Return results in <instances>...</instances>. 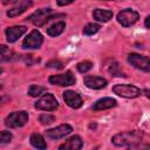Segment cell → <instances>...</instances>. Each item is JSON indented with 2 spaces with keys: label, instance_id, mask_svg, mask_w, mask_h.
Returning <instances> with one entry per match:
<instances>
[{
  "label": "cell",
  "instance_id": "1",
  "mask_svg": "<svg viewBox=\"0 0 150 150\" xmlns=\"http://www.w3.org/2000/svg\"><path fill=\"white\" fill-rule=\"evenodd\" d=\"M143 138V132L139 130L122 131L111 137V142L116 146L122 148H135L137 146Z\"/></svg>",
  "mask_w": 150,
  "mask_h": 150
},
{
  "label": "cell",
  "instance_id": "2",
  "mask_svg": "<svg viewBox=\"0 0 150 150\" xmlns=\"http://www.w3.org/2000/svg\"><path fill=\"white\" fill-rule=\"evenodd\" d=\"M64 16H66V14H63V13L53 14L52 8H41V9L35 11L33 14H30L26 20L33 22L35 26H43L45 23L49 22L54 18H64Z\"/></svg>",
  "mask_w": 150,
  "mask_h": 150
},
{
  "label": "cell",
  "instance_id": "3",
  "mask_svg": "<svg viewBox=\"0 0 150 150\" xmlns=\"http://www.w3.org/2000/svg\"><path fill=\"white\" fill-rule=\"evenodd\" d=\"M28 112L25 110L13 111L5 118V125L7 128H21L28 122Z\"/></svg>",
  "mask_w": 150,
  "mask_h": 150
},
{
  "label": "cell",
  "instance_id": "4",
  "mask_svg": "<svg viewBox=\"0 0 150 150\" xmlns=\"http://www.w3.org/2000/svg\"><path fill=\"white\" fill-rule=\"evenodd\" d=\"M35 109L38 110H43V111H54L57 109L59 107V102L56 100V97L50 94V93H46L43 94L34 104Z\"/></svg>",
  "mask_w": 150,
  "mask_h": 150
},
{
  "label": "cell",
  "instance_id": "5",
  "mask_svg": "<svg viewBox=\"0 0 150 150\" xmlns=\"http://www.w3.org/2000/svg\"><path fill=\"white\" fill-rule=\"evenodd\" d=\"M112 93L124 98H136L141 95V89L134 84H116L112 87Z\"/></svg>",
  "mask_w": 150,
  "mask_h": 150
},
{
  "label": "cell",
  "instance_id": "6",
  "mask_svg": "<svg viewBox=\"0 0 150 150\" xmlns=\"http://www.w3.org/2000/svg\"><path fill=\"white\" fill-rule=\"evenodd\" d=\"M139 19V14L132 8H124L117 14V21L123 27H130L135 25Z\"/></svg>",
  "mask_w": 150,
  "mask_h": 150
},
{
  "label": "cell",
  "instance_id": "7",
  "mask_svg": "<svg viewBox=\"0 0 150 150\" xmlns=\"http://www.w3.org/2000/svg\"><path fill=\"white\" fill-rule=\"evenodd\" d=\"M128 62L136 69H139L145 73H150V57L148 56L137 53H130L128 55Z\"/></svg>",
  "mask_w": 150,
  "mask_h": 150
},
{
  "label": "cell",
  "instance_id": "8",
  "mask_svg": "<svg viewBox=\"0 0 150 150\" xmlns=\"http://www.w3.org/2000/svg\"><path fill=\"white\" fill-rule=\"evenodd\" d=\"M42 43H43L42 34L38 29H34L23 39L21 47L23 49H38L41 47Z\"/></svg>",
  "mask_w": 150,
  "mask_h": 150
},
{
  "label": "cell",
  "instance_id": "9",
  "mask_svg": "<svg viewBox=\"0 0 150 150\" xmlns=\"http://www.w3.org/2000/svg\"><path fill=\"white\" fill-rule=\"evenodd\" d=\"M49 83L54 86H60V87H69L76 83V77L73 75L70 70L63 73V74H57V75H52L49 77Z\"/></svg>",
  "mask_w": 150,
  "mask_h": 150
},
{
  "label": "cell",
  "instance_id": "10",
  "mask_svg": "<svg viewBox=\"0 0 150 150\" xmlns=\"http://www.w3.org/2000/svg\"><path fill=\"white\" fill-rule=\"evenodd\" d=\"M73 131V127L69 124H60L59 127L52 128V129H47L45 131V135L50 138V139H60L67 135H69Z\"/></svg>",
  "mask_w": 150,
  "mask_h": 150
},
{
  "label": "cell",
  "instance_id": "11",
  "mask_svg": "<svg viewBox=\"0 0 150 150\" xmlns=\"http://www.w3.org/2000/svg\"><path fill=\"white\" fill-rule=\"evenodd\" d=\"M63 100L64 102L73 109H79L82 107V97L80 96V94H77L76 91L73 90H66L63 93Z\"/></svg>",
  "mask_w": 150,
  "mask_h": 150
},
{
  "label": "cell",
  "instance_id": "12",
  "mask_svg": "<svg viewBox=\"0 0 150 150\" xmlns=\"http://www.w3.org/2000/svg\"><path fill=\"white\" fill-rule=\"evenodd\" d=\"M83 83H84L86 87H88L90 89H102V88H105L107 87L108 81L104 77H101V76H90V75H87L83 79Z\"/></svg>",
  "mask_w": 150,
  "mask_h": 150
},
{
  "label": "cell",
  "instance_id": "13",
  "mask_svg": "<svg viewBox=\"0 0 150 150\" xmlns=\"http://www.w3.org/2000/svg\"><path fill=\"white\" fill-rule=\"evenodd\" d=\"M26 32H27L26 26H13V27H8L5 34H6L7 41L12 43V42H15L19 38H21Z\"/></svg>",
  "mask_w": 150,
  "mask_h": 150
},
{
  "label": "cell",
  "instance_id": "14",
  "mask_svg": "<svg viewBox=\"0 0 150 150\" xmlns=\"http://www.w3.org/2000/svg\"><path fill=\"white\" fill-rule=\"evenodd\" d=\"M82 146H83L82 138L77 135H74L68 139H66V142L59 146V150H80L82 149Z\"/></svg>",
  "mask_w": 150,
  "mask_h": 150
},
{
  "label": "cell",
  "instance_id": "15",
  "mask_svg": "<svg viewBox=\"0 0 150 150\" xmlns=\"http://www.w3.org/2000/svg\"><path fill=\"white\" fill-rule=\"evenodd\" d=\"M33 5L32 0H20L13 8L7 11V16L8 18H15L20 14H22L26 9H28Z\"/></svg>",
  "mask_w": 150,
  "mask_h": 150
},
{
  "label": "cell",
  "instance_id": "16",
  "mask_svg": "<svg viewBox=\"0 0 150 150\" xmlns=\"http://www.w3.org/2000/svg\"><path fill=\"white\" fill-rule=\"evenodd\" d=\"M116 104H117V101L115 98H112V97H103V98L97 100L91 105V109L95 110V111L105 110V109H110V108L116 107Z\"/></svg>",
  "mask_w": 150,
  "mask_h": 150
},
{
  "label": "cell",
  "instance_id": "17",
  "mask_svg": "<svg viewBox=\"0 0 150 150\" xmlns=\"http://www.w3.org/2000/svg\"><path fill=\"white\" fill-rule=\"evenodd\" d=\"M112 12L108 9H102V8H96L93 12V18L100 22H108L110 19H112Z\"/></svg>",
  "mask_w": 150,
  "mask_h": 150
},
{
  "label": "cell",
  "instance_id": "18",
  "mask_svg": "<svg viewBox=\"0 0 150 150\" xmlns=\"http://www.w3.org/2000/svg\"><path fill=\"white\" fill-rule=\"evenodd\" d=\"M64 28H66V22L64 21H59V22H55L50 27L47 28V34L49 36L55 38V36H59L60 34H62Z\"/></svg>",
  "mask_w": 150,
  "mask_h": 150
},
{
  "label": "cell",
  "instance_id": "19",
  "mask_svg": "<svg viewBox=\"0 0 150 150\" xmlns=\"http://www.w3.org/2000/svg\"><path fill=\"white\" fill-rule=\"evenodd\" d=\"M29 142L36 149H41V150L47 149V143L45 142V138L40 134H36V132L35 134H32L30 135V138H29Z\"/></svg>",
  "mask_w": 150,
  "mask_h": 150
},
{
  "label": "cell",
  "instance_id": "20",
  "mask_svg": "<svg viewBox=\"0 0 150 150\" xmlns=\"http://www.w3.org/2000/svg\"><path fill=\"white\" fill-rule=\"evenodd\" d=\"M108 71L111 74V75H114V76H117V77H124L125 75L122 73V70L120 69V64L117 63V61H115V60H112V61H110V64L108 66Z\"/></svg>",
  "mask_w": 150,
  "mask_h": 150
},
{
  "label": "cell",
  "instance_id": "21",
  "mask_svg": "<svg viewBox=\"0 0 150 150\" xmlns=\"http://www.w3.org/2000/svg\"><path fill=\"white\" fill-rule=\"evenodd\" d=\"M43 91H46V87L39 86V84H30L28 88V95L32 97H38L40 96Z\"/></svg>",
  "mask_w": 150,
  "mask_h": 150
},
{
  "label": "cell",
  "instance_id": "22",
  "mask_svg": "<svg viewBox=\"0 0 150 150\" xmlns=\"http://www.w3.org/2000/svg\"><path fill=\"white\" fill-rule=\"evenodd\" d=\"M100 28H101V26L97 23H88L83 28V35H88V36L94 35L95 33H97L100 30Z\"/></svg>",
  "mask_w": 150,
  "mask_h": 150
},
{
  "label": "cell",
  "instance_id": "23",
  "mask_svg": "<svg viewBox=\"0 0 150 150\" xmlns=\"http://www.w3.org/2000/svg\"><path fill=\"white\" fill-rule=\"evenodd\" d=\"M76 68H77V70L80 73H87V71H89L93 68V62L91 61H88V60L81 61V62L77 63Z\"/></svg>",
  "mask_w": 150,
  "mask_h": 150
},
{
  "label": "cell",
  "instance_id": "24",
  "mask_svg": "<svg viewBox=\"0 0 150 150\" xmlns=\"http://www.w3.org/2000/svg\"><path fill=\"white\" fill-rule=\"evenodd\" d=\"M55 121V116L54 115H50V114H41L40 117H39V122L43 125L46 124H50Z\"/></svg>",
  "mask_w": 150,
  "mask_h": 150
},
{
  "label": "cell",
  "instance_id": "25",
  "mask_svg": "<svg viewBox=\"0 0 150 150\" xmlns=\"http://www.w3.org/2000/svg\"><path fill=\"white\" fill-rule=\"evenodd\" d=\"M46 67L47 68H53V69H62L63 68V63L60 60L53 59V60H50V61H48L46 63Z\"/></svg>",
  "mask_w": 150,
  "mask_h": 150
},
{
  "label": "cell",
  "instance_id": "26",
  "mask_svg": "<svg viewBox=\"0 0 150 150\" xmlns=\"http://www.w3.org/2000/svg\"><path fill=\"white\" fill-rule=\"evenodd\" d=\"M12 134L9 132V131H7V130H2L1 131V134H0V142L2 143V144H5V143H8V142H11L12 141Z\"/></svg>",
  "mask_w": 150,
  "mask_h": 150
},
{
  "label": "cell",
  "instance_id": "27",
  "mask_svg": "<svg viewBox=\"0 0 150 150\" xmlns=\"http://www.w3.org/2000/svg\"><path fill=\"white\" fill-rule=\"evenodd\" d=\"M22 60L27 66H32L36 62H40V59H33V55H22Z\"/></svg>",
  "mask_w": 150,
  "mask_h": 150
},
{
  "label": "cell",
  "instance_id": "28",
  "mask_svg": "<svg viewBox=\"0 0 150 150\" xmlns=\"http://www.w3.org/2000/svg\"><path fill=\"white\" fill-rule=\"evenodd\" d=\"M74 1L75 0H56V4L59 6H67V5H69V4L74 2Z\"/></svg>",
  "mask_w": 150,
  "mask_h": 150
},
{
  "label": "cell",
  "instance_id": "29",
  "mask_svg": "<svg viewBox=\"0 0 150 150\" xmlns=\"http://www.w3.org/2000/svg\"><path fill=\"white\" fill-rule=\"evenodd\" d=\"M144 26L150 29V15H148V16L145 18V20H144Z\"/></svg>",
  "mask_w": 150,
  "mask_h": 150
},
{
  "label": "cell",
  "instance_id": "30",
  "mask_svg": "<svg viewBox=\"0 0 150 150\" xmlns=\"http://www.w3.org/2000/svg\"><path fill=\"white\" fill-rule=\"evenodd\" d=\"M143 94H144L148 98H150V89H144V90H143Z\"/></svg>",
  "mask_w": 150,
  "mask_h": 150
},
{
  "label": "cell",
  "instance_id": "31",
  "mask_svg": "<svg viewBox=\"0 0 150 150\" xmlns=\"http://www.w3.org/2000/svg\"><path fill=\"white\" fill-rule=\"evenodd\" d=\"M105 1H110V0H105Z\"/></svg>",
  "mask_w": 150,
  "mask_h": 150
}]
</instances>
